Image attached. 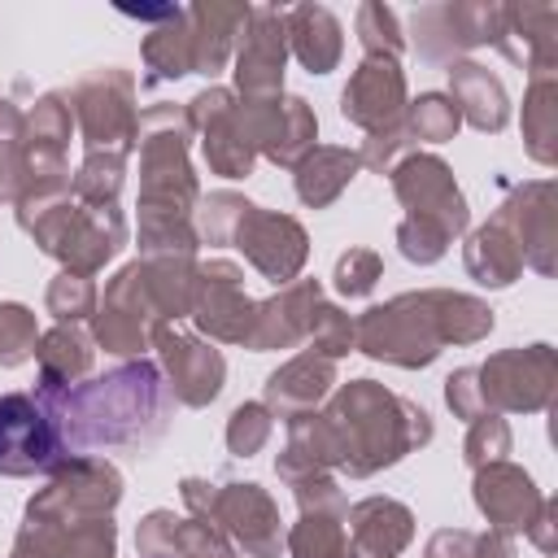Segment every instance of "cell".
I'll return each instance as SVG.
<instances>
[{
    "mask_svg": "<svg viewBox=\"0 0 558 558\" xmlns=\"http://www.w3.org/2000/svg\"><path fill=\"white\" fill-rule=\"evenodd\" d=\"M39 405L48 410L61 445L70 449L144 440L148 432L161 427V379H157V366L135 362L78 388L44 384Z\"/></svg>",
    "mask_w": 558,
    "mask_h": 558,
    "instance_id": "1",
    "label": "cell"
},
{
    "mask_svg": "<svg viewBox=\"0 0 558 558\" xmlns=\"http://www.w3.org/2000/svg\"><path fill=\"white\" fill-rule=\"evenodd\" d=\"M57 458H61V436L48 410L22 392L0 397V471L35 475V471L57 466Z\"/></svg>",
    "mask_w": 558,
    "mask_h": 558,
    "instance_id": "2",
    "label": "cell"
},
{
    "mask_svg": "<svg viewBox=\"0 0 558 558\" xmlns=\"http://www.w3.org/2000/svg\"><path fill=\"white\" fill-rule=\"evenodd\" d=\"M401 113V70L392 57H371L344 87V118L362 126H392Z\"/></svg>",
    "mask_w": 558,
    "mask_h": 558,
    "instance_id": "3",
    "label": "cell"
},
{
    "mask_svg": "<svg viewBox=\"0 0 558 558\" xmlns=\"http://www.w3.org/2000/svg\"><path fill=\"white\" fill-rule=\"evenodd\" d=\"M235 74H240V87L248 96L279 87V74H283V22H279V13H270V9L253 13V35H244Z\"/></svg>",
    "mask_w": 558,
    "mask_h": 558,
    "instance_id": "4",
    "label": "cell"
},
{
    "mask_svg": "<svg viewBox=\"0 0 558 558\" xmlns=\"http://www.w3.org/2000/svg\"><path fill=\"white\" fill-rule=\"evenodd\" d=\"M209 506L231 523V532L257 554H275L279 549V523H275V506L257 493V484H235L231 493L222 497H209Z\"/></svg>",
    "mask_w": 558,
    "mask_h": 558,
    "instance_id": "5",
    "label": "cell"
},
{
    "mask_svg": "<svg viewBox=\"0 0 558 558\" xmlns=\"http://www.w3.org/2000/svg\"><path fill=\"white\" fill-rule=\"evenodd\" d=\"M161 353L170 362V375H174V392L187 401V405H201L218 392L222 384V357L179 331H161Z\"/></svg>",
    "mask_w": 558,
    "mask_h": 558,
    "instance_id": "6",
    "label": "cell"
},
{
    "mask_svg": "<svg viewBox=\"0 0 558 558\" xmlns=\"http://www.w3.org/2000/svg\"><path fill=\"white\" fill-rule=\"evenodd\" d=\"M218 279H209V296L201 305V327L222 336V340H248L253 331V305L240 296V283H235V270L231 266H209Z\"/></svg>",
    "mask_w": 558,
    "mask_h": 558,
    "instance_id": "7",
    "label": "cell"
},
{
    "mask_svg": "<svg viewBox=\"0 0 558 558\" xmlns=\"http://www.w3.org/2000/svg\"><path fill=\"white\" fill-rule=\"evenodd\" d=\"M257 140L275 161H296V153L314 140V118L305 109V100H270L266 113H257Z\"/></svg>",
    "mask_w": 558,
    "mask_h": 558,
    "instance_id": "8",
    "label": "cell"
},
{
    "mask_svg": "<svg viewBox=\"0 0 558 558\" xmlns=\"http://www.w3.org/2000/svg\"><path fill=\"white\" fill-rule=\"evenodd\" d=\"M475 497H480L484 514H488L497 527H527L532 506H536L527 475H519L514 466H493V471L480 480V493H475Z\"/></svg>",
    "mask_w": 558,
    "mask_h": 558,
    "instance_id": "9",
    "label": "cell"
},
{
    "mask_svg": "<svg viewBox=\"0 0 558 558\" xmlns=\"http://www.w3.org/2000/svg\"><path fill=\"white\" fill-rule=\"evenodd\" d=\"M288 31H292V44H296V57L314 74L336 65V57H340V26H336V17L327 9H314V4L292 9L288 13Z\"/></svg>",
    "mask_w": 558,
    "mask_h": 558,
    "instance_id": "10",
    "label": "cell"
},
{
    "mask_svg": "<svg viewBox=\"0 0 558 558\" xmlns=\"http://www.w3.org/2000/svg\"><path fill=\"white\" fill-rule=\"evenodd\" d=\"M392 510V501H362L353 510V541L362 558H392L405 541H410V514L397 510L392 523H384Z\"/></svg>",
    "mask_w": 558,
    "mask_h": 558,
    "instance_id": "11",
    "label": "cell"
},
{
    "mask_svg": "<svg viewBox=\"0 0 558 558\" xmlns=\"http://www.w3.org/2000/svg\"><path fill=\"white\" fill-rule=\"evenodd\" d=\"M453 87H458V105H466V118H471L475 126L497 131V126L506 122V100H501L497 78H488V70H480V65H458V70H453Z\"/></svg>",
    "mask_w": 558,
    "mask_h": 558,
    "instance_id": "12",
    "label": "cell"
},
{
    "mask_svg": "<svg viewBox=\"0 0 558 558\" xmlns=\"http://www.w3.org/2000/svg\"><path fill=\"white\" fill-rule=\"evenodd\" d=\"M331 384V362L327 357H296L283 375L270 379V401L283 405V410H296V405H314Z\"/></svg>",
    "mask_w": 558,
    "mask_h": 558,
    "instance_id": "13",
    "label": "cell"
},
{
    "mask_svg": "<svg viewBox=\"0 0 558 558\" xmlns=\"http://www.w3.org/2000/svg\"><path fill=\"white\" fill-rule=\"evenodd\" d=\"M301 170H318V179H296V192H301V201L305 205H327L349 179H353V170H357V157L353 153H344V148H318Z\"/></svg>",
    "mask_w": 558,
    "mask_h": 558,
    "instance_id": "14",
    "label": "cell"
},
{
    "mask_svg": "<svg viewBox=\"0 0 558 558\" xmlns=\"http://www.w3.org/2000/svg\"><path fill=\"white\" fill-rule=\"evenodd\" d=\"M292 549H296V558H349L340 527L323 514H305V523L292 532Z\"/></svg>",
    "mask_w": 558,
    "mask_h": 558,
    "instance_id": "15",
    "label": "cell"
},
{
    "mask_svg": "<svg viewBox=\"0 0 558 558\" xmlns=\"http://www.w3.org/2000/svg\"><path fill=\"white\" fill-rule=\"evenodd\" d=\"M35 349V318L22 305H0V366H17Z\"/></svg>",
    "mask_w": 558,
    "mask_h": 558,
    "instance_id": "16",
    "label": "cell"
},
{
    "mask_svg": "<svg viewBox=\"0 0 558 558\" xmlns=\"http://www.w3.org/2000/svg\"><path fill=\"white\" fill-rule=\"evenodd\" d=\"M410 122L418 140H449L458 131V105H449L445 96H418Z\"/></svg>",
    "mask_w": 558,
    "mask_h": 558,
    "instance_id": "17",
    "label": "cell"
},
{
    "mask_svg": "<svg viewBox=\"0 0 558 558\" xmlns=\"http://www.w3.org/2000/svg\"><path fill=\"white\" fill-rule=\"evenodd\" d=\"M375 275H379V257H375V253H362V248L349 253V257H340V266H336V283H340V292H349V296L371 292Z\"/></svg>",
    "mask_w": 558,
    "mask_h": 558,
    "instance_id": "18",
    "label": "cell"
},
{
    "mask_svg": "<svg viewBox=\"0 0 558 558\" xmlns=\"http://www.w3.org/2000/svg\"><path fill=\"white\" fill-rule=\"evenodd\" d=\"M266 427H270L266 410H257V405H244V410H235V418H231V449H235V453H248V449H257V445L266 440Z\"/></svg>",
    "mask_w": 558,
    "mask_h": 558,
    "instance_id": "19",
    "label": "cell"
},
{
    "mask_svg": "<svg viewBox=\"0 0 558 558\" xmlns=\"http://www.w3.org/2000/svg\"><path fill=\"white\" fill-rule=\"evenodd\" d=\"M48 305H52L57 318H78V314L92 305V288H87V279H78L74 292H70V275H61V279L52 283V292H48Z\"/></svg>",
    "mask_w": 558,
    "mask_h": 558,
    "instance_id": "20",
    "label": "cell"
},
{
    "mask_svg": "<svg viewBox=\"0 0 558 558\" xmlns=\"http://www.w3.org/2000/svg\"><path fill=\"white\" fill-rule=\"evenodd\" d=\"M310 331L318 336V344H323L327 353H344V349H349V336H353L349 318H340L336 310H318V314H310Z\"/></svg>",
    "mask_w": 558,
    "mask_h": 558,
    "instance_id": "21",
    "label": "cell"
},
{
    "mask_svg": "<svg viewBox=\"0 0 558 558\" xmlns=\"http://www.w3.org/2000/svg\"><path fill=\"white\" fill-rule=\"evenodd\" d=\"M74 558H113V527L109 523H92L70 541Z\"/></svg>",
    "mask_w": 558,
    "mask_h": 558,
    "instance_id": "22",
    "label": "cell"
}]
</instances>
